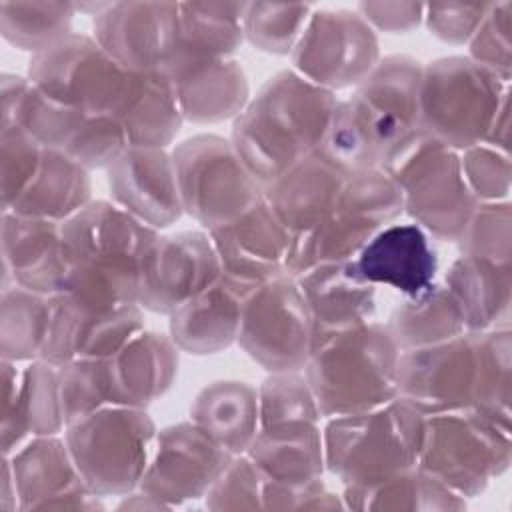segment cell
<instances>
[{"mask_svg":"<svg viewBox=\"0 0 512 512\" xmlns=\"http://www.w3.org/2000/svg\"><path fill=\"white\" fill-rule=\"evenodd\" d=\"M338 96L296 70L272 74L232 122L230 140L250 172L266 186L316 152Z\"/></svg>","mask_w":512,"mask_h":512,"instance_id":"1","label":"cell"},{"mask_svg":"<svg viewBox=\"0 0 512 512\" xmlns=\"http://www.w3.org/2000/svg\"><path fill=\"white\" fill-rule=\"evenodd\" d=\"M400 348L386 324L366 322L318 344L304 376L322 418L380 408L398 396Z\"/></svg>","mask_w":512,"mask_h":512,"instance_id":"2","label":"cell"},{"mask_svg":"<svg viewBox=\"0 0 512 512\" xmlns=\"http://www.w3.org/2000/svg\"><path fill=\"white\" fill-rule=\"evenodd\" d=\"M424 426L426 416L400 396L374 410L326 418V472L342 486H358L414 468Z\"/></svg>","mask_w":512,"mask_h":512,"instance_id":"3","label":"cell"},{"mask_svg":"<svg viewBox=\"0 0 512 512\" xmlns=\"http://www.w3.org/2000/svg\"><path fill=\"white\" fill-rule=\"evenodd\" d=\"M404 214L396 178L380 166L348 174L334 210L312 230L292 236L286 272L300 276L324 262L354 260L368 240Z\"/></svg>","mask_w":512,"mask_h":512,"instance_id":"4","label":"cell"},{"mask_svg":"<svg viewBox=\"0 0 512 512\" xmlns=\"http://www.w3.org/2000/svg\"><path fill=\"white\" fill-rule=\"evenodd\" d=\"M156 434L146 408L122 404L86 414L64 430L80 476L102 498H120L140 486Z\"/></svg>","mask_w":512,"mask_h":512,"instance_id":"5","label":"cell"},{"mask_svg":"<svg viewBox=\"0 0 512 512\" xmlns=\"http://www.w3.org/2000/svg\"><path fill=\"white\" fill-rule=\"evenodd\" d=\"M510 84L470 60L444 56L422 64L420 128L440 144L464 152L480 144Z\"/></svg>","mask_w":512,"mask_h":512,"instance_id":"6","label":"cell"},{"mask_svg":"<svg viewBox=\"0 0 512 512\" xmlns=\"http://www.w3.org/2000/svg\"><path fill=\"white\" fill-rule=\"evenodd\" d=\"M512 428L468 408L426 416L416 466L470 500L508 472Z\"/></svg>","mask_w":512,"mask_h":512,"instance_id":"7","label":"cell"},{"mask_svg":"<svg viewBox=\"0 0 512 512\" xmlns=\"http://www.w3.org/2000/svg\"><path fill=\"white\" fill-rule=\"evenodd\" d=\"M184 214L210 232L264 198L266 186L250 172L232 140L194 134L172 150Z\"/></svg>","mask_w":512,"mask_h":512,"instance_id":"8","label":"cell"},{"mask_svg":"<svg viewBox=\"0 0 512 512\" xmlns=\"http://www.w3.org/2000/svg\"><path fill=\"white\" fill-rule=\"evenodd\" d=\"M388 172L402 190L404 216L430 238L456 242L478 204L464 180L460 152L424 134Z\"/></svg>","mask_w":512,"mask_h":512,"instance_id":"9","label":"cell"},{"mask_svg":"<svg viewBox=\"0 0 512 512\" xmlns=\"http://www.w3.org/2000/svg\"><path fill=\"white\" fill-rule=\"evenodd\" d=\"M26 76L52 100L84 114L116 116L130 84V72L82 32H70L34 54Z\"/></svg>","mask_w":512,"mask_h":512,"instance_id":"10","label":"cell"},{"mask_svg":"<svg viewBox=\"0 0 512 512\" xmlns=\"http://www.w3.org/2000/svg\"><path fill=\"white\" fill-rule=\"evenodd\" d=\"M236 344L266 372L304 370L314 338L296 276L284 272L246 294Z\"/></svg>","mask_w":512,"mask_h":512,"instance_id":"11","label":"cell"},{"mask_svg":"<svg viewBox=\"0 0 512 512\" xmlns=\"http://www.w3.org/2000/svg\"><path fill=\"white\" fill-rule=\"evenodd\" d=\"M422 62L408 54L382 56L346 98L366 128L378 164L390 168L422 136L418 90Z\"/></svg>","mask_w":512,"mask_h":512,"instance_id":"12","label":"cell"},{"mask_svg":"<svg viewBox=\"0 0 512 512\" xmlns=\"http://www.w3.org/2000/svg\"><path fill=\"white\" fill-rule=\"evenodd\" d=\"M380 58L378 32L356 10L346 8H314L290 52L292 70L334 94L356 88Z\"/></svg>","mask_w":512,"mask_h":512,"instance_id":"13","label":"cell"},{"mask_svg":"<svg viewBox=\"0 0 512 512\" xmlns=\"http://www.w3.org/2000/svg\"><path fill=\"white\" fill-rule=\"evenodd\" d=\"M220 278L218 254L206 230L158 234L140 260L138 304L170 316Z\"/></svg>","mask_w":512,"mask_h":512,"instance_id":"14","label":"cell"},{"mask_svg":"<svg viewBox=\"0 0 512 512\" xmlns=\"http://www.w3.org/2000/svg\"><path fill=\"white\" fill-rule=\"evenodd\" d=\"M232 454L214 442L192 420L158 430L140 490L156 498L166 510L204 500L208 488L224 470Z\"/></svg>","mask_w":512,"mask_h":512,"instance_id":"15","label":"cell"},{"mask_svg":"<svg viewBox=\"0 0 512 512\" xmlns=\"http://www.w3.org/2000/svg\"><path fill=\"white\" fill-rule=\"evenodd\" d=\"M474 370L472 332L400 352L396 372L398 396L424 416L468 410L472 406Z\"/></svg>","mask_w":512,"mask_h":512,"instance_id":"16","label":"cell"},{"mask_svg":"<svg viewBox=\"0 0 512 512\" xmlns=\"http://www.w3.org/2000/svg\"><path fill=\"white\" fill-rule=\"evenodd\" d=\"M92 36L128 72L166 70L178 38V2H108Z\"/></svg>","mask_w":512,"mask_h":512,"instance_id":"17","label":"cell"},{"mask_svg":"<svg viewBox=\"0 0 512 512\" xmlns=\"http://www.w3.org/2000/svg\"><path fill=\"white\" fill-rule=\"evenodd\" d=\"M208 234L222 278L246 294L286 272L292 234L264 198Z\"/></svg>","mask_w":512,"mask_h":512,"instance_id":"18","label":"cell"},{"mask_svg":"<svg viewBox=\"0 0 512 512\" xmlns=\"http://www.w3.org/2000/svg\"><path fill=\"white\" fill-rule=\"evenodd\" d=\"M8 460L20 512L32 510H102L104 498L80 476L64 434L32 436Z\"/></svg>","mask_w":512,"mask_h":512,"instance_id":"19","label":"cell"},{"mask_svg":"<svg viewBox=\"0 0 512 512\" xmlns=\"http://www.w3.org/2000/svg\"><path fill=\"white\" fill-rule=\"evenodd\" d=\"M144 328L140 304L96 312L76 306L64 294H54L40 358L54 366L84 358H114Z\"/></svg>","mask_w":512,"mask_h":512,"instance_id":"20","label":"cell"},{"mask_svg":"<svg viewBox=\"0 0 512 512\" xmlns=\"http://www.w3.org/2000/svg\"><path fill=\"white\" fill-rule=\"evenodd\" d=\"M112 202L154 230L176 224L182 214V198L168 148L130 146L108 170Z\"/></svg>","mask_w":512,"mask_h":512,"instance_id":"21","label":"cell"},{"mask_svg":"<svg viewBox=\"0 0 512 512\" xmlns=\"http://www.w3.org/2000/svg\"><path fill=\"white\" fill-rule=\"evenodd\" d=\"M362 278L372 286L416 298L438 280V254L432 238L414 222H392L380 228L354 258Z\"/></svg>","mask_w":512,"mask_h":512,"instance_id":"22","label":"cell"},{"mask_svg":"<svg viewBox=\"0 0 512 512\" xmlns=\"http://www.w3.org/2000/svg\"><path fill=\"white\" fill-rule=\"evenodd\" d=\"M2 288L10 284L54 296L68 266L62 222L2 212L0 220Z\"/></svg>","mask_w":512,"mask_h":512,"instance_id":"23","label":"cell"},{"mask_svg":"<svg viewBox=\"0 0 512 512\" xmlns=\"http://www.w3.org/2000/svg\"><path fill=\"white\" fill-rule=\"evenodd\" d=\"M296 280L312 318V350L374 318L376 286L362 278L354 260L312 266Z\"/></svg>","mask_w":512,"mask_h":512,"instance_id":"24","label":"cell"},{"mask_svg":"<svg viewBox=\"0 0 512 512\" xmlns=\"http://www.w3.org/2000/svg\"><path fill=\"white\" fill-rule=\"evenodd\" d=\"M158 234L112 200H92L62 224L68 262H140Z\"/></svg>","mask_w":512,"mask_h":512,"instance_id":"25","label":"cell"},{"mask_svg":"<svg viewBox=\"0 0 512 512\" xmlns=\"http://www.w3.org/2000/svg\"><path fill=\"white\" fill-rule=\"evenodd\" d=\"M346 178L344 170L316 150L266 184L264 200L296 236L318 226L334 210Z\"/></svg>","mask_w":512,"mask_h":512,"instance_id":"26","label":"cell"},{"mask_svg":"<svg viewBox=\"0 0 512 512\" xmlns=\"http://www.w3.org/2000/svg\"><path fill=\"white\" fill-rule=\"evenodd\" d=\"M164 72L174 82L184 122H234L252 98L248 76L236 58L192 62Z\"/></svg>","mask_w":512,"mask_h":512,"instance_id":"27","label":"cell"},{"mask_svg":"<svg viewBox=\"0 0 512 512\" xmlns=\"http://www.w3.org/2000/svg\"><path fill=\"white\" fill-rule=\"evenodd\" d=\"M246 292L224 278L168 316V334L180 352L210 356L238 342Z\"/></svg>","mask_w":512,"mask_h":512,"instance_id":"28","label":"cell"},{"mask_svg":"<svg viewBox=\"0 0 512 512\" xmlns=\"http://www.w3.org/2000/svg\"><path fill=\"white\" fill-rule=\"evenodd\" d=\"M442 284L454 296L466 332L510 324L512 264L460 254L448 266Z\"/></svg>","mask_w":512,"mask_h":512,"instance_id":"29","label":"cell"},{"mask_svg":"<svg viewBox=\"0 0 512 512\" xmlns=\"http://www.w3.org/2000/svg\"><path fill=\"white\" fill-rule=\"evenodd\" d=\"M178 366L180 348L170 334L144 328L112 358L118 404L148 408L172 388Z\"/></svg>","mask_w":512,"mask_h":512,"instance_id":"30","label":"cell"},{"mask_svg":"<svg viewBox=\"0 0 512 512\" xmlns=\"http://www.w3.org/2000/svg\"><path fill=\"white\" fill-rule=\"evenodd\" d=\"M116 118L122 122L130 146L168 148L184 124L172 78L164 70L130 72Z\"/></svg>","mask_w":512,"mask_h":512,"instance_id":"31","label":"cell"},{"mask_svg":"<svg viewBox=\"0 0 512 512\" xmlns=\"http://www.w3.org/2000/svg\"><path fill=\"white\" fill-rule=\"evenodd\" d=\"M190 420L228 454H246L260 430L258 386L234 378L214 380L196 394Z\"/></svg>","mask_w":512,"mask_h":512,"instance_id":"32","label":"cell"},{"mask_svg":"<svg viewBox=\"0 0 512 512\" xmlns=\"http://www.w3.org/2000/svg\"><path fill=\"white\" fill-rule=\"evenodd\" d=\"M244 8L246 2H178V38L166 70L234 58L244 42Z\"/></svg>","mask_w":512,"mask_h":512,"instance_id":"33","label":"cell"},{"mask_svg":"<svg viewBox=\"0 0 512 512\" xmlns=\"http://www.w3.org/2000/svg\"><path fill=\"white\" fill-rule=\"evenodd\" d=\"M246 454L272 482L304 484L326 474L320 422L260 428Z\"/></svg>","mask_w":512,"mask_h":512,"instance_id":"34","label":"cell"},{"mask_svg":"<svg viewBox=\"0 0 512 512\" xmlns=\"http://www.w3.org/2000/svg\"><path fill=\"white\" fill-rule=\"evenodd\" d=\"M84 116L40 92L28 76L4 72L0 78V128L18 126L42 148L62 150Z\"/></svg>","mask_w":512,"mask_h":512,"instance_id":"35","label":"cell"},{"mask_svg":"<svg viewBox=\"0 0 512 512\" xmlns=\"http://www.w3.org/2000/svg\"><path fill=\"white\" fill-rule=\"evenodd\" d=\"M92 200L90 170L64 150L46 148L36 176L8 212L64 224Z\"/></svg>","mask_w":512,"mask_h":512,"instance_id":"36","label":"cell"},{"mask_svg":"<svg viewBox=\"0 0 512 512\" xmlns=\"http://www.w3.org/2000/svg\"><path fill=\"white\" fill-rule=\"evenodd\" d=\"M342 500L348 510L378 512H446L466 508V498L458 496L418 466L368 484L342 486Z\"/></svg>","mask_w":512,"mask_h":512,"instance_id":"37","label":"cell"},{"mask_svg":"<svg viewBox=\"0 0 512 512\" xmlns=\"http://www.w3.org/2000/svg\"><path fill=\"white\" fill-rule=\"evenodd\" d=\"M386 328L400 352L440 344L466 332L462 312L442 282H436L416 298H402L392 310Z\"/></svg>","mask_w":512,"mask_h":512,"instance_id":"38","label":"cell"},{"mask_svg":"<svg viewBox=\"0 0 512 512\" xmlns=\"http://www.w3.org/2000/svg\"><path fill=\"white\" fill-rule=\"evenodd\" d=\"M58 294L96 312L134 306L140 294V262L72 260Z\"/></svg>","mask_w":512,"mask_h":512,"instance_id":"39","label":"cell"},{"mask_svg":"<svg viewBox=\"0 0 512 512\" xmlns=\"http://www.w3.org/2000/svg\"><path fill=\"white\" fill-rule=\"evenodd\" d=\"M476 370L472 410L512 428V330L510 324L472 332Z\"/></svg>","mask_w":512,"mask_h":512,"instance_id":"40","label":"cell"},{"mask_svg":"<svg viewBox=\"0 0 512 512\" xmlns=\"http://www.w3.org/2000/svg\"><path fill=\"white\" fill-rule=\"evenodd\" d=\"M52 296L18 284L2 288L0 294V356L16 364L38 360L44 348Z\"/></svg>","mask_w":512,"mask_h":512,"instance_id":"41","label":"cell"},{"mask_svg":"<svg viewBox=\"0 0 512 512\" xmlns=\"http://www.w3.org/2000/svg\"><path fill=\"white\" fill-rule=\"evenodd\" d=\"M70 2H0V34L18 50L38 54L72 32Z\"/></svg>","mask_w":512,"mask_h":512,"instance_id":"42","label":"cell"},{"mask_svg":"<svg viewBox=\"0 0 512 512\" xmlns=\"http://www.w3.org/2000/svg\"><path fill=\"white\" fill-rule=\"evenodd\" d=\"M312 12V4L246 2L242 18L244 40L260 52L290 56Z\"/></svg>","mask_w":512,"mask_h":512,"instance_id":"43","label":"cell"},{"mask_svg":"<svg viewBox=\"0 0 512 512\" xmlns=\"http://www.w3.org/2000/svg\"><path fill=\"white\" fill-rule=\"evenodd\" d=\"M60 370V394L66 426L100 408L118 404L112 358L72 360Z\"/></svg>","mask_w":512,"mask_h":512,"instance_id":"44","label":"cell"},{"mask_svg":"<svg viewBox=\"0 0 512 512\" xmlns=\"http://www.w3.org/2000/svg\"><path fill=\"white\" fill-rule=\"evenodd\" d=\"M258 410L260 428L322 420L316 396L302 370L268 372L258 386Z\"/></svg>","mask_w":512,"mask_h":512,"instance_id":"45","label":"cell"},{"mask_svg":"<svg viewBox=\"0 0 512 512\" xmlns=\"http://www.w3.org/2000/svg\"><path fill=\"white\" fill-rule=\"evenodd\" d=\"M460 254L512 264V204L478 202L472 210L462 234L454 242Z\"/></svg>","mask_w":512,"mask_h":512,"instance_id":"46","label":"cell"},{"mask_svg":"<svg viewBox=\"0 0 512 512\" xmlns=\"http://www.w3.org/2000/svg\"><path fill=\"white\" fill-rule=\"evenodd\" d=\"M22 398L32 436L64 434L66 416L58 366L38 358L22 368Z\"/></svg>","mask_w":512,"mask_h":512,"instance_id":"47","label":"cell"},{"mask_svg":"<svg viewBox=\"0 0 512 512\" xmlns=\"http://www.w3.org/2000/svg\"><path fill=\"white\" fill-rule=\"evenodd\" d=\"M128 148V134L114 114H86L62 150L92 172L108 170Z\"/></svg>","mask_w":512,"mask_h":512,"instance_id":"48","label":"cell"},{"mask_svg":"<svg viewBox=\"0 0 512 512\" xmlns=\"http://www.w3.org/2000/svg\"><path fill=\"white\" fill-rule=\"evenodd\" d=\"M468 58L498 76L502 82L512 80V0L490 2L488 10L472 34Z\"/></svg>","mask_w":512,"mask_h":512,"instance_id":"49","label":"cell"},{"mask_svg":"<svg viewBox=\"0 0 512 512\" xmlns=\"http://www.w3.org/2000/svg\"><path fill=\"white\" fill-rule=\"evenodd\" d=\"M266 476L248 458L238 454L228 460L204 496V508L214 512L264 510Z\"/></svg>","mask_w":512,"mask_h":512,"instance_id":"50","label":"cell"},{"mask_svg":"<svg viewBox=\"0 0 512 512\" xmlns=\"http://www.w3.org/2000/svg\"><path fill=\"white\" fill-rule=\"evenodd\" d=\"M44 150L22 128H0V200L8 212L36 176Z\"/></svg>","mask_w":512,"mask_h":512,"instance_id":"51","label":"cell"},{"mask_svg":"<svg viewBox=\"0 0 512 512\" xmlns=\"http://www.w3.org/2000/svg\"><path fill=\"white\" fill-rule=\"evenodd\" d=\"M460 166L476 202L508 200L512 188L510 154L480 142L460 152Z\"/></svg>","mask_w":512,"mask_h":512,"instance_id":"52","label":"cell"},{"mask_svg":"<svg viewBox=\"0 0 512 512\" xmlns=\"http://www.w3.org/2000/svg\"><path fill=\"white\" fill-rule=\"evenodd\" d=\"M2 408H0V446L2 456H12L32 438L24 398L22 368L16 362L2 360Z\"/></svg>","mask_w":512,"mask_h":512,"instance_id":"53","label":"cell"},{"mask_svg":"<svg viewBox=\"0 0 512 512\" xmlns=\"http://www.w3.org/2000/svg\"><path fill=\"white\" fill-rule=\"evenodd\" d=\"M490 2L464 4V2H432L424 4L422 24L440 42L466 46L480 26Z\"/></svg>","mask_w":512,"mask_h":512,"instance_id":"54","label":"cell"},{"mask_svg":"<svg viewBox=\"0 0 512 512\" xmlns=\"http://www.w3.org/2000/svg\"><path fill=\"white\" fill-rule=\"evenodd\" d=\"M342 494L328 488L322 478L304 484H280L266 480L264 510H342Z\"/></svg>","mask_w":512,"mask_h":512,"instance_id":"55","label":"cell"},{"mask_svg":"<svg viewBox=\"0 0 512 512\" xmlns=\"http://www.w3.org/2000/svg\"><path fill=\"white\" fill-rule=\"evenodd\" d=\"M356 12L376 30L386 34H406L422 24V2H360Z\"/></svg>","mask_w":512,"mask_h":512,"instance_id":"56","label":"cell"},{"mask_svg":"<svg viewBox=\"0 0 512 512\" xmlns=\"http://www.w3.org/2000/svg\"><path fill=\"white\" fill-rule=\"evenodd\" d=\"M482 142L510 154V88L504 92Z\"/></svg>","mask_w":512,"mask_h":512,"instance_id":"57","label":"cell"},{"mask_svg":"<svg viewBox=\"0 0 512 512\" xmlns=\"http://www.w3.org/2000/svg\"><path fill=\"white\" fill-rule=\"evenodd\" d=\"M0 512H20V496L6 458H2V488H0Z\"/></svg>","mask_w":512,"mask_h":512,"instance_id":"58","label":"cell"}]
</instances>
